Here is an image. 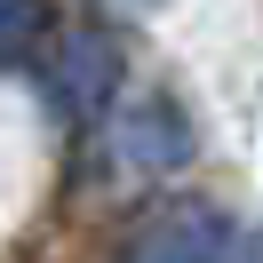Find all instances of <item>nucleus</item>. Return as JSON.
<instances>
[{"label":"nucleus","mask_w":263,"mask_h":263,"mask_svg":"<svg viewBox=\"0 0 263 263\" xmlns=\"http://www.w3.org/2000/svg\"><path fill=\"white\" fill-rule=\"evenodd\" d=\"M112 263H255V239L215 199H167L120 239Z\"/></svg>","instance_id":"1"},{"label":"nucleus","mask_w":263,"mask_h":263,"mask_svg":"<svg viewBox=\"0 0 263 263\" xmlns=\"http://www.w3.org/2000/svg\"><path fill=\"white\" fill-rule=\"evenodd\" d=\"M120 160L128 167H144V176H176L183 160L199 152V136H192V112H183L176 96H136L128 112H120Z\"/></svg>","instance_id":"2"},{"label":"nucleus","mask_w":263,"mask_h":263,"mask_svg":"<svg viewBox=\"0 0 263 263\" xmlns=\"http://www.w3.org/2000/svg\"><path fill=\"white\" fill-rule=\"evenodd\" d=\"M48 88H56V104H64L72 120H96L104 104H112V88H120V48L104 32H72L64 48H56Z\"/></svg>","instance_id":"3"},{"label":"nucleus","mask_w":263,"mask_h":263,"mask_svg":"<svg viewBox=\"0 0 263 263\" xmlns=\"http://www.w3.org/2000/svg\"><path fill=\"white\" fill-rule=\"evenodd\" d=\"M48 24V0H0V64H16Z\"/></svg>","instance_id":"4"}]
</instances>
